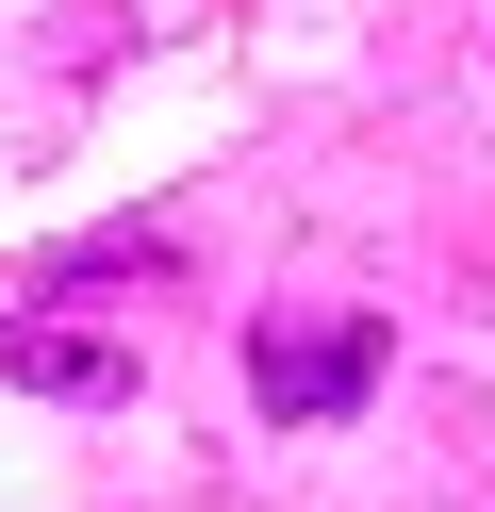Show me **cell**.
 <instances>
[{
    "label": "cell",
    "mask_w": 495,
    "mask_h": 512,
    "mask_svg": "<svg viewBox=\"0 0 495 512\" xmlns=\"http://www.w3.org/2000/svg\"><path fill=\"white\" fill-rule=\"evenodd\" d=\"M0 380H17V397H66V413L132 397V314H66V298L0 314Z\"/></svg>",
    "instance_id": "cell-2"
},
{
    "label": "cell",
    "mask_w": 495,
    "mask_h": 512,
    "mask_svg": "<svg viewBox=\"0 0 495 512\" xmlns=\"http://www.w3.org/2000/svg\"><path fill=\"white\" fill-rule=\"evenodd\" d=\"M380 364H396L380 314H264V331H248L264 430H330V413H363V380H380Z\"/></svg>",
    "instance_id": "cell-1"
}]
</instances>
